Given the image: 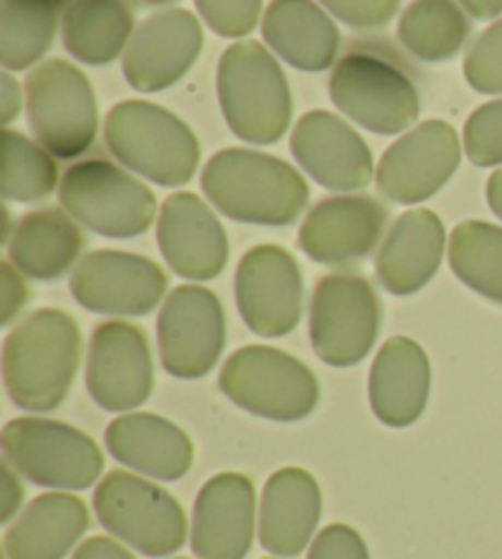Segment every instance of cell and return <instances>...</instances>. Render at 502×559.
Listing matches in <instances>:
<instances>
[{
	"label": "cell",
	"mask_w": 502,
	"mask_h": 559,
	"mask_svg": "<svg viewBox=\"0 0 502 559\" xmlns=\"http://www.w3.org/2000/svg\"><path fill=\"white\" fill-rule=\"evenodd\" d=\"M82 364V329L72 314L45 307L27 314L3 344V383L17 407L57 411Z\"/></svg>",
	"instance_id": "6da1fadb"
},
{
	"label": "cell",
	"mask_w": 502,
	"mask_h": 559,
	"mask_svg": "<svg viewBox=\"0 0 502 559\" xmlns=\"http://www.w3.org/2000/svg\"><path fill=\"white\" fill-rule=\"evenodd\" d=\"M201 189L220 214L253 226H289L309 204V185L297 167L248 147H226L211 157Z\"/></svg>",
	"instance_id": "7a4b0ae2"
},
{
	"label": "cell",
	"mask_w": 502,
	"mask_h": 559,
	"mask_svg": "<svg viewBox=\"0 0 502 559\" xmlns=\"http://www.w3.org/2000/svg\"><path fill=\"white\" fill-rule=\"evenodd\" d=\"M218 104L230 133L253 145H273L292 123V88L277 59L255 39L230 45L216 72Z\"/></svg>",
	"instance_id": "3957f363"
},
{
	"label": "cell",
	"mask_w": 502,
	"mask_h": 559,
	"mask_svg": "<svg viewBox=\"0 0 502 559\" xmlns=\"http://www.w3.org/2000/svg\"><path fill=\"white\" fill-rule=\"evenodd\" d=\"M104 135L106 147L120 165L159 187H184L199 169L201 145L192 128L172 111L143 98L110 108Z\"/></svg>",
	"instance_id": "277c9868"
},
{
	"label": "cell",
	"mask_w": 502,
	"mask_h": 559,
	"mask_svg": "<svg viewBox=\"0 0 502 559\" xmlns=\"http://www.w3.org/2000/svg\"><path fill=\"white\" fill-rule=\"evenodd\" d=\"M393 57L350 49L328 79V96L338 111L375 135L407 133L421 111L415 82Z\"/></svg>",
	"instance_id": "5b68a950"
},
{
	"label": "cell",
	"mask_w": 502,
	"mask_h": 559,
	"mask_svg": "<svg viewBox=\"0 0 502 559\" xmlns=\"http://www.w3.org/2000/svg\"><path fill=\"white\" fill-rule=\"evenodd\" d=\"M218 388L246 413L299 423L319 405V383L307 364L273 346H243L220 368Z\"/></svg>",
	"instance_id": "8992f818"
},
{
	"label": "cell",
	"mask_w": 502,
	"mask_h": 559,
	"mask_svg": "<svg viewBox=\"0 0 502 559\" xmlns=\"http://www.w3.org/2000/svg\"><path fill=\"white\" fill-rule=\"evenodd\" d=\"M59 202L79 226L106 238L143 236L157 216L153 189L108 159L69 167L59 182Z\"/></svg>",
	"instance_id": "52a82bcc"
},
{
	"label": "cell",
	"mask_w": 502,
	"mask_h": 559,
	"mask_svg": "<svg viewBox=\"0 0 502 559\" xmlns=\"http://www.w3.org/2000/svg\"><path fill=\"white\" fill-rule=\"evenodd\" d=\"M29 128L59 159L86 155L98 135V102L88 76L67 59H47L27 74Z\"/></svg>",
	"instance_id": "ba28073f"
},
{
	"label": "cell",
	"mask_w": 502,
	"mask_h": 559,
	"mask_svg": "<svg viewBox=\"0 0 502 559\" xmlns=\"http://www.w3.org/2000/svg\"><path fill=\"white\" fill-rule=\"evenodd\" d=\"M5 462L29 484L84 491L104 472V454L82 429L45 417H17L3 427Z\"/></svg>",
	"instance_id": "9c48e42d"
},
{
	"label": "cell",
	"mask_w": 502,
	"mask_h": 559,
	"mask_svg": "<svg viewBox=\"0 0 502 559\" xmlns=\"http://www.w3.org/2000/svg\"><path fill=\"white\" fill-rule=\"evenodd\" d=\"M98 523L145 557L175 555L187 540L182 503L130 472H110L94 493Z\"/></svg>",
	"instance_id": "30bf717a"
},
{
	"label": "cell",
	"mask_w": 502,
	"mask_h": 559,
	"mask_svg": "<svg viewBox=\"0 0 502 559\" xmlns=\"http://www.w3.org/2000/svg\"><path fill=\"white\" fill-rule=\"evenodd\" d=\"M380 334V299L370 280L356 273L321 277L311 295L309 338L314 354L334 368H348L373 352Z\"/></svg>",
	"instance_id": "8fae6325"
},
{
	"label": "cell",
	"mask_w": 502,
	"mask_h": 559,
	"mask_svg": "<svg viewBox=\"0 0 502 559\" xmlns=\"http://www.w3.org/2000/svg\"><path fill=\"white\" fill-rule=\"evenodd\" d=\"M163 368L182 381L214 371L226 346V312L216 293L201 285H179L157 317Z\"/></svg>",
	"instance_id": "7c38bea8"
},
{
	"label": "cell",
	"mask_w": 502,
	"mask_h": 559,
	"mask_svg": "<svg viewBox=\"0 0 502 559\" xmlns=\"http://www.w3.org/2000/svg\"><path fill=\"white\" fill-rule=\"evenodd\" d=\"M461 165V140L446 121H425L399 135L380 157L378 192L387 202L415 206L449 185Z\"/></svg>",
	"instance_id": "4fadbf2b"
},
{
	"label": "cell",
	"mask_w": 502,
	"mask_h": 559,
	"mask_svg": "<svg viewBox=\"0 0 502 559\" xmlns=\"http://www.w3.org/2000/svg\"><path fill=\"white\" fill-rule=\"evenodd\" d=\"M236 305L258 336L279 338L295 332L304 305V280L295 255L275 243L250 248L236 271Z\"/></svg>",
	"instance_id": "5bb4252c"
},
{
	"label": "cell",
	"mask_w": 502,
	"mask_h": 559,
	"mask_svg": "<svg viewBox=\"0 0 502 559\" xmlns=\"http://www.w3.org/2000/svg\"><path fill=\"white\" fill-rule=\"evenodd\" d=\"M167 275L155 261L128 251H94L72 271L69 289L88 312L145 317L163 302Z\"/></svg>",
	"instance_id": "9a60e30c"
},
{
	"label": "cell",
	"mask_w": 502,
	"mask_h": 559,
	"mask_svg": "<svg viewBox=\"0 0 502 559\" xmlns=\"http://www.w3.org/2000/svg\"><path fill=\"white\" fill-rule=\"evenodd\" d=\"M86 388L108 413L135 411L150 401L155 388V364L145 332L128 322H104L88 344Z\"/></svg>",
	"instance_id": "2e32d148"
},
{
	"label": "cell",
	"mask_w": 502,
	"mask_h": 559,
	"mask_svg": "<svg viewBox=\"0 0 502 559\" xmlns=\"http://www.w3.org/2000/svg\"><path fill=\"white\" fill-rule=\"evenodd\" d=\"M204 49L199 17L184 8H167L135 27L123 55V76L140 94H157L189 74Z\"/></svg>",
	"instance_id": "e0dca14e"
},
{
	"label": "cell",
	"mask_w": 502,
	"mask_h": 559,
	"mask_svg": "<svg viewBox=\"0 0 502 559\" xmlns=\"http://www.w3.org/2000/svg\"><path fill=\"white\" fill-rule=\"evenodd\" d=\"M289 147L299 167L328 192H358L375 177L378 167L363 135L331 111L319 108L301 116Z\"/></svg>",
	"instance_id": "ac0fdd59"
},
{
	"label": "cell",
	"mask_w": 502,
	"mask_h": 559,
	"mask_svg": "<svg viewBox=\"0 0 502 559\" xmlns=\"http://www.w3.org/2000/svg\"><path fill=\"white\" fill-rule=\"evenodd\" d=\"M385 224L387 209L373 197H328L307 214L299 228V248L319 265L346 267L373 253Z\"/></svg>",
	"instance_id": "d6986e66"
},
{
	"label": "cell",
	"mask_w": 502,
	"mask_h": 559,
	"mask_svg": "<svg viewBox=\"0 0 502 559\" xmlns=\"http://www.w3.org/2000/svg\"><path fill=\"white\" fill-rule=\"evenodd\" d=\"M157 243L167 265L192 283H208L228 263L226 228L192 192L167 197L157 216Z\"/></svg>",
	"instance_id": "ffe728a7"
},
{
	"label": "cell",
	"mask_w": 502,
	"mask_h": 559,
	"mask_svg": "<svg viewBox=\"0 0 502 559\" xmlns=\"http://www.w3.org/2000/svg\"><path fill=\"white\" fill-rule=\"evenodd\" d=\"M255 537V486L248 476L224 472L196 496L192 550L199 559H246Z\"/></svg>",
	"instance_id": "44dd1931"
},
{
	"label": "cell",
	"mask_w": 502,
	"mask_h": 559,
	"mask_svg": "<svg viewBox=\"0 0 502 559\" xmlns=\"http://www.w3.org/2000/svg\"><path fill=\"white\" fill-rule=\"evenodd\" d=\"M431 364L415 338L393 336L370 368L368 397L375 417L387 427L415 425L427 411Z\"/></svg>",
	"instance_id": "7402d4cb"
},
{
	"label": "cell",
	"mask_w": 502,
	"mask_h": 559,
	"mask_svg": "<svg viewBox=\"0 0 502 559\" xmlns=\"http://www.w3.org/2000/svg\"><path fill=\"white\" fill-rule=\"evenodd\" d=\"M444 251L446 231L441 218L429 209L405 212L378 251L375 273L380 285L397 297L419 293L437 275Z\"/></svg>",
	"instance_id": "603a6c76"
},
{
	"label": "cell",
	"mask_w": 502,
	"mask_h": 559,
	"mask_svg": "<svg viewBox=\"0 0 502 559\" xmlns=\"http://www.w3.org/2000/svg\"><path fill=\"white\" fill-rule=\"evenodd\" d=\"M106 447L116 462L155 481H179L194 464V444L182 427L150 413H133L106 427Z\"/></svg>",
	"instance_id": "cb8c5ba5"
},
{
	"label": "cell",
	"mask_w": 502,
	"mask_h": 559,
	"mask_svg": "<svg viewBox=\"0 0 502 559\" xmlns=\"http://www.w3.org/2000/svg\"><path fill=\"white\" fill-rule=\"evenodd\" d=\"M321 518V488L304 468L287 466L267 478L260 501V545L270 555L297 557L307 550Z\"/></svg>",
	"instance_id": "d4e9b609"
},
{
	"label": "cell",
	"mask_w": 502,
	"mask_h": 559,
	"mask_svg": "<svg viewBox=\"0 0 502 559\" xmlns=\"http://www.w3.org/2000/svg\"><path fill=\"white\" fill-rule=\"evenodd\" d=\"M263 37L270 52L311 74L334 67L340 45L334 17L314 0H273L263 15Z\"/></svg>",
	"instance_id": "484cf974"
},
{
	"label": "cell",
	"mask_w": 502,
	"mask_h": 559,
	"mask_svg": "<svg viewBox=\"0 0 502 559\" xmlns=\"http://www.w3.org/2000/svg\"><path fill=\"white\" fill-rule=\"evenodd\" d=\"M84 251V234L64 209L25 214L8 234V258L25 277L52 283L74 271Z\"/></svg>",
	"instance_id": "4316f807"
},
{
	"label": "cell",
	"mask_w": 502,
	"mask_h": 559,
	"mask_svg": "<svg viewBox=\"0 0 502 559\" xmlns=\"http://www.w3.org/2000/svg\"><path fill=\"white\" fill-rule=\"evenodd\" d=\"M88 508L72 493H43L5 531L8 559H64L88 531Z\"/></svg>",
	"instance_id": "83f0119b"
},
{
	"label": "cell",
	"mask_w": 502,
	"mask_h": 559,
	"mask_svg": "<svg viewBox=\"0 0 502 559\" xmlns=\"http://www.w3.org/2000/svg\"><path fill=\"white\" fill-rule=\"evenodd\" d=\"M135 33L128 0H69L62 15V43L79 62L104 67L125 55Z\"/></svg>",
	"instance_id": "f1b7e54d"
},
{
	"label": "cell",
	"mask_w": 502,
	"mask_h": 559,
	"mask_svg": "<svg viewBox=\"0 0 502 559\" xmlns=\"http://www.w3.org/2000/svg\"><path fill=\"white\" fill-rule=\"evenodd\" d=\"M470 35L468 13L456 0H415L405 8L397 37L419 62L441 64L464 49Z\"/></svg>",
	"instance_id": "f546056e"
},
{
	"label": "cell",
	"mask_w": 502,
	"mask_h": 559,
	"mask_svg": "<svg viewBox=\"0 0 502 559\" xmlns=\"http://www.w3.org/2000/svg\"><path fill=\"white\" fill-rule=\"evenodd\" d=\"M64 0H3L0 3V62L25 72L52 47Z\"/></svg>",
	"instance_id": "4dcf8cb0"
},
{
	"label": "cell",
	"mask_w": 502,
	"mask_h": 559,
	"mask_svg": "<svg viewBox=\"0 0 502 559\" xmlns=\"http://www.w3.org/2000/svg\"><path fill=\"white\" fill-rule=\"evenodd\" d=\"M449 263L466 287L502 305V228L488 222H461L449 243Z\"/></svg>",
	"instance_id": "1f68e13d"
},
{
	"label": "cell",
	"mask_w": 502,
	"mask_h": 559,
	"mask_svg": "<svg viewBox=\"0 0 502 559\" xmlns=\"http://www.w3.org/2000/svg\"><path fill=\"white\" fill-rule=\"evenodd\" d=\"M3 167H0V192L8 202L35 204L55 192L59 185V169L55 155L43 143L27 135L3 131Z\"/></svg>",
	"instance_id": "d6a6232c"
},
{
	"label": "cell",
	"mask_w": 502,
	"mask_h": 559,
	"mask_svg": "<svg viewBox=\"0 0 502 559\" xmlns=\"http://www.w3.org/2000/svg\"><path fill=\"white\" fill-rule=\"evenodd\" d=\"M464 76L478 94H502V17L486 27L468 47L464 59Z\"/></svg>",
	"instance_id": "836d02e7"
},
{
	"label": "cell",
	"mask_w": 502,
	"mask_h": 559,
	"mask_svg": "<svg viewBox=\"0 0 502 559\" xmlns=\"http://www.w3.org/2000/svg\"><path fill=\"white\" fill-rule=\"evenodd\" d=\"M464 150L476 167L502 165V98L478 106L464 126Z\"/></svg>",
	"instance_id": "e575fe53"
},
{
	"label": "cell",
	"mask_w": 502,
	"mask_h": 559,
	"mask_svg": "<svg viewBox=\"0 0 502 559\" xmlns=\"http://www.w3.org/2000/svg\"><path fill=\"white\" fill-rule=\"evenodd\" d=\"M204 23L218 37H248L260 23L263 0H194Z\"/></svg>",
	"instance_id": "d590c367"
},
{
	"label": "cell",
	"mask_w": 502,
	"mask_h": 559,
	"mask_svg": "<svg viewBox=\"0 0 502 559\" xmlns=\"http://www.w3.org/2000/svg\"><path fill=\"white\" fill-rule=\"evenodd\" d=\"M331 17L354 29H380L397 15L399 0H319Z\"/></svg>",
	"instance_id": "8d00e7d4"
},
{
	"label": "cell",
	"mask_w": 502,
	"mask_h": 559,
	"mask_svg": "<svg viewBox=\"0 0 502 559\" xmlns=\"http://www.w3.org/2000/svg\"><path fill=\"white\" fill-rule=\"evenodd\" d=\"M307 559H370L366 540L350 525L336 523L321 531Z\"/></svg>",
	"instance_id": "74e56055"
},
{
	"label": "cell",
	"mask_w": 502,
	"mask_h": 559,
	"mask_svg": "<svg viewBox=\"0 0 502 559\" xmlns=\"http://www.w3.org/2000/svg\"><path fill=\"white\" fill-rule=\"evenodd\" d=\"M29 299V289L25 283V275L17 271L13 263H3L0 267V302H3V317L0 322L3 326H10L23 312V307Z\"/></svg>",
	"instance_id": "f35d334b"
},
{
	"label": "cell",
	"mask_w": 502,
	"mask_h": 559,
	"mask_svg": "<svg viewBox=\"0 0 502 559\" xmlns=\"http://www.w3.org/2000/svg\"><path fill=\"white\" fill-rule=\"evenodd\" d=\"M23 486H20V474L8 462H3V472H0V521L10 523L15 521L23 506Z\"/></svg>",
	"instance_id": "ab89813d"
},
{
	"label": "cell",
	"mask_w": 502,
	"mask_h": 559,
	"mask_svg": "<svg viewBox=\"0 0 502 559\" xmlns=\"http://www.w3.org/2000/svg\"><path fill=\"white\" fill-rule=\"evenodd\" d=\"M23 111V88L17 79L8 72L0 74V121L10 126Z\"/></svg>",
	"instance_id": "60d3db41"
},
{
	"label": "cell",
	"mask_w": 502,
	"mask_h": 559,
	"mask_svg": "<svg viewBox=\"0 0 502 559\" xmlns=\"http://www.w3.org/2000/svg\"><path fill=\"white\" fill-rule=\"evenodd\" d=\"M72 559H135L118 540L110 537H88L84 545H79Z\"/></svg>",
	"instance_id": "b9f144b4"
},
{
	"label": "cell",
	"mask_w": 502,
	"mask_h": 559,
	"mask_svg": "<svg viewBox=\"0 0 502 559\" xmlns=\"http://www.w3.org/2000/svg\"><path fill=\"white\" fill-rule=\"evenodd\" d=\"M458 3L476 20H493L502 15V0H458Z\"/></svg>",
	"instance_id": "7bdbcfd3"
},
{
	"label": "cell",
	"mask_w": 502,
	"mask_h": 559,
	"mask_svg": "<svg viewBox=\"0 0 502 559\" xmlns=\"http://www.w3.org/2000/svg\"><path fill=\"white\" fill-rule=\"evenodd\" d=\"M486 199H488L490 212H493L502 222V167L490 175L486 185Z\"/></svg>",
	"instance_id": "ee69618b"
},
{
	"label": "cell",
	"mask_w": 502,
	"mask_h": 559,
	"mask_svg": "<svg viewBox=\"0 0 502 559\" xmlns=\"http://www.w3.org/2000/svg\"><path fill=\"white\" fill-rule=\"evenodd\" d=\"M135 5H145V8H157V5H169L175 0H133Z\"/></svg>",
	"instance_id": "f6af8a7d"
}]
</instances>
